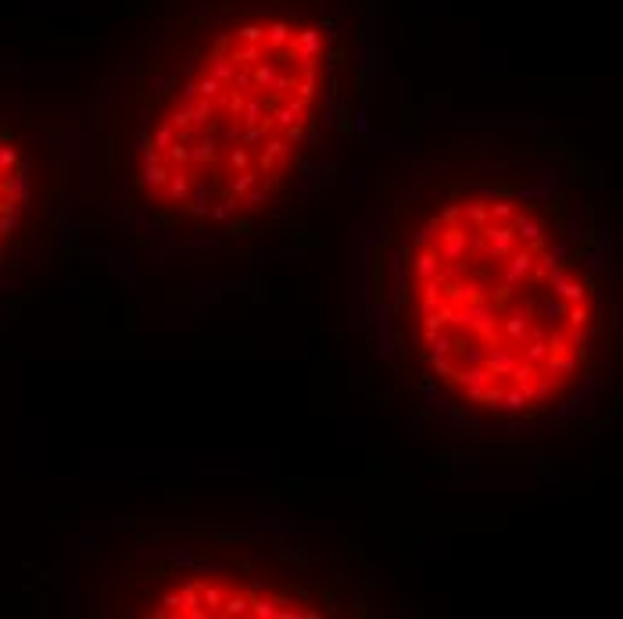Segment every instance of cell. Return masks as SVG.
I'll use <instances>...</instances> for the list:
<instances>
[{"instance_id": "cell-23", "label": "cell", "mask_w": 623, "mask_h": 619, "mask_svg": "<svg viewBox=\"0 0 623 619\" xmlns=\"http://www.w3.org/2000/svg\"><path fill=\"white\" fill-rule=\"evenodd\" d=\"M162 157H165V165H169V168H186V165H190V147L175 140V144H172L169 151H162Z\"/></svg>"}, {"instance_id": "cell-20", "label": "cell", "mask_w": 623, "mask_h": 619, "mask_svg": "<svg viewBox=\"0 0 623 619\" xmlns=\"http://www.w3.org/2000/svg\"><path fill=\"white\" fill-rule=\"evenodd\" d=\"M273 133V125H244V133H241V144L247 147V151H258L262 144H265V136Z\"/></svg>"}, {"instance_id": "cell-5", "label": "cell", "mask_w": 623, "mask_h": 619, "mask_svg": "<svg viewBox=\"0 0 623 619\" xmlns=\"http://www.w3.org/2000/svg\"><path fill=\"white\" fill-rule=\"evenodd\" d=\"M312 111H308V101L301 97H283L273 104L269 111V122H273V129H286V125H308Z\"/></svg>"}, {"instance_id": "cell-7", "label": "cell", "mask_w": 623, "mask_h": 619, "mask_svg": "<svg viewBox=\"0 0 623 619\" xmlns=\"http://www.w3.org/2000/svg\"><path fill=\"white\" fill-rule=\"evenodd\" d=\"M219 136H215V129L208 125V129L201 133V140L197 144H190V165L194 168H208V165H215L219 162Z\"/></svg>"}, {"instance_id": "cell-13", "label": "cell", "mask_w": 623, "mask_h": 619, "mask_svg": "<svg viewBox=\"0 0 623 619\" xmlns=\"http://www.w3.org/2000/svg\"><path fill=\"white\" fill-rule=\"evenodd\" d=\"M169 165L165 162H143V172H140V186L143 190H151V194H158V190L165 186V179H169Z\"/></svg>"}, {"instance_id": "cell-22", "label": "cell", "mask_w": 623, "mask_h": 619, "mask_svg": "<svg viewBox=\"0 0 623 619\" xmlns=\"http://www.w3.org/2000/svg\"><path fill=\"white\" fill-rule=\"evenodd\" d=\"M247 609H251V594H226L222 598V616H247Z\"/></svg>"}, {"instance_id": "cell-16", "label": "cell", "mask_w": 623, "mask_h": 619, "mask_svg": "<svg viewBox=\"0 0 623 619\" xmlns=\"http://www.w3.org/2000/svg\"><path fill=\"white\" fill-rule=\"evenodd\" d=\"M247 616H258V619H276V616H280V598L251 594V609H247Z\"/></svg>"}, {"instance_id": "cell-25", "label": "cell", "mask_w": 623, "mask_h": 619, "mask_svg": "<svg viewBox=\"0 0 623 619\" xmlns=\"http://www.w3.org/2000/svg\"><path fill=\"white\" fill-rule=\"evenodd\" d=\"M426 362H430V365H434V372H437L441 379H455V369H459V362H455V355H430Z\"/></svg>"}, {"instance_id": "cell-17", "label": "cell", "mask_w": 623, "mask_h": 619, "mask_svg": "<svg viewBox=\"0 0 623 619\" xmlns=\"http://www.w3.org/2000/svg\"><path fill=\"white\" fill-rule=\"evenodd\" d=\"M441 229H444L441 215H437V218H426L423 226H419V233H415V251H419V247H434L437 236H441Z\"/></svg>"}, {"instance_id": "cell-12", "label": "cell", "mask_w": 623, "mask_h": 619, "mask_svg": "<svg viewBox=\"0 0 623 619\" xmlns=\"http://www.w3.org/2000/svg\"><path fill=\"white\" fill-rule=\"evenodd\" d=\"M180 616H190V619H204L208 612L201 609V583L197 580H186L183 587H180Z\"/></svg>"}, {"instance_id": "cell-24", "label": "cell", "mask_w": 623, "mask_h": 619, "mask_svg": "<svg viewBox=\"0 0 623 619\" xmlns=\"http://www.w3.org/2000/svg\"><path fill=\"white\" fill-rule=\"evenodd\" d=\"M172 144H175V129H172L169 122H158L154 133H151V147H154V151H169Z\"/></svg>"}, {"instance_id": "cell-3", "label": "cell", "mask_w": 623, "mask_h": 619, "mask_svg": "<svg viewBox=\"0 0 623 619\" xmlns=\"http://www.w3.org/2000/svg\"><path fill=\"white\" fill-rule=\"evenodd\" d=\"M548 287H552V294H555V297H563L566 305H584V301L591 297L587 283H584V279H577V276H573L570 268H563V265H559L555 273L548 276Z\"/></svg>"}, {"instance_id": "cell-26", "label": "cell", "mask_w": 623, "mask_h": 619, "mask_svg": "<svg viewBox=\"0 0 623 619\" xmlns=\"http://www.w3.org/2000/svg\"><path fill=\"white\" fill-rule=\"evenodd\" d=\"M226 162H230L233 172H244V168H251V151H247L244 144H233V147L226 151Z\"/></svg>"}, {"instance_id": "cell-11", "label": "cell", "mask_w": 623, "mask_h": 619, "mask_svg": "<svg viewBox=\"0 0 623 619\" xmlns=\"http://www.w3.org/2000/svg\"><path fill=\"white\" fill-rule=\"evenodd\" d=\"M412 276L419 279V283L441 276V258H437L434 247H419V251H415V258H412Z\"/></svg>"}, {"instance_id": "cell-15", "label": "cell", "mask_w": 623, "mask_h": 619, "mask_svg": "<svg viewBox=\"0 0 623 619\" xmlns=\"http://www.w3.org/2000/svg\"><path fill=\"white\" fill-rule=\"evenodd\" d=\"M258 179H262V172L251 165V168H244V172H236V176L226 183V194H230L233 201H241V197H244V194H247V190H251L254 183H258Z\"/></svg>"}, {"instance_id": "cell-29", "label": "cell", "mask_w": 623, "mask_h": 619, "mask_svg": "<svg viewBox=\"0 0 623 619\" xmlns=\"http://www.w3.org/2000/svg\"><path fill=\"white\" fill-rule=\"evenodd\" d=\"M265 197H269V190H265V186H258V183H254V186L247 190V194H244L241 201H244V208H258V204H262Z\"/></svg>"}, {"instance_id": "cell-31", "label": "cell", "mask_w": 623, "mask_h": 619, "mask_svg": "<svg viewBox=\"0 0 623 619\" xmlns=\"http://www.w3.org/2000/svg\"><path fill=\"white\" fill-rule=\"evenodd\" d=\"M280 136H283L286 147H297L301 140H305V125H286V129H280Z\"/></svg>"}, {"instance_id": "cell-1", "label": "cell", "mask_w": 623, "mask_h": 619, "mask_svg": "<svg viewBox=\"0 0 623 619\" xmlns=\"http://www.w3.org/2000/svg\"><path fill=\"white\" fill-rule=\"evenodd\" d=\"M534 258H537V251L534 247H526V244H516L509 255L494 265L498 268V279H502V287L505 290H516V287H523L526 279H530V268H534Z\"/></svg>"}, {"instance_id": "cell-30", "label": "cell", "mask_w": 623, "mask_h": 619, "mask_svg": "<svg viewBox=\"0 0 623 619\" xmlns=\"http://www.w3.org/2000/svg\"><path fill=\"white\" fill-rule=\"evenodd\" d=\"M563 315H566V301L563 297H555V301H548V305H545V319L548 323H563Z\"/></svg>"}, {"instance_id": "cell-33", "label": "cell", "mask_w": 623, "mask_h": 619, "mask_svg": "<svg viewBox=\"0 0 623 619\" xmlns=\"http://www.w3.org/2000/svg\"><path fill=\"white\" fill-rule=\"evenodd\" d=\"M180 605H183L180 594H169V598H165V612H180Z\"/></svg>"}, {"instance_id": "cell-4", "label": "cell", "mask_w": 623, "mask_h": 619, "mask_svg": "<svg viewBox=\"0 0 623 619\" xmlns=\"http://www.w3.org/2000/svg\"><path fill=\"white\" fill-rule=\"evenodd\" d=\"M534 333V312L530 308H513L498 319V340L509 344H523Z\"/></svg>"}, {"instance_id": "cell-10", "label": "cell", "mask_w": 623, "mask_h": 619, "mask_svg": "<svg viewBox=\"0 0 623 619\" xmlns=\"http://www.w3.org/2000/svg\"><path fill=\"white\" fill-rule=\"evenodd\" d=\"M541 372H548V376H555V379H563V376H570V372H577L581 369V358L573 355V351H552L545 362L537 365Z\"/></svg>"}, {"instance_id": "cell-18", "label": "cell", "mask_w": 623, "mask_h": 619, "mask_svg": "<svg viewBox=\"0 0 623 619\" xmlns=\"http://www.w3.org/2000/svg\"><path fill=\"white\" fill-rule=\"evenodd\" d=\"M194 86H197V97H208V101H219L222 90H226L215 75H208V72H201V75L194 79Z\"/></svg>"}, {"instance_id": "cell-2", "label": "cell", "mask_w": 623, "mask_h": 619, "mask_svg": "<svg viewBox=\"0 0 623 619\" xmlns=\"http://www.w3.org/2000/svg\"><path fill=\"white\" fill-rule=\"evenodd\" d=\"M523 362V351L520 344H509V340H491L487 344V355H484V369L494 376V379H509L513 369Z\"/></svg>"}, {"instance_id": "cell-9", "label": "cell", "mask_w": 623, "mask_h": 619, "mask_svg": "<svg viewBox=\"0 0 623 619\" xmlns=\"http://www.w3.org/2000/svg\"><path fill=\"white\" fill-rule=\"evenodd\" d=\"M158 194H162L169 204H186V197H190V172L186 168H172L165 186L158 190Z\"/></svg>"}, {"instance_id": "cell-19", "label": "cell", "mask_w": 623, "mask_h": 619, "mask_svg": "<svg viewBox=\"0 0 623 619\" xmlns=\"http://www.w3.org/2000/svg\"><path fill=\"white\" fill-rule=\"evenodd\" d=\"M222 598H226V591H222L219 583H201V609L204 612H219Z\"/></svg>"}, {"instance_id": "cell-8", "label": "cell", "mask_w": 623, "mask_h": 619, "mask_svg": "<svg viewBox=\"0 0 623 619\" xmlns=\"http://www.w3.org/2000/svg\"><path fill=\"white\" fill-rule=\"evenodd\" d=\"M534 405V390H530V379H523V383H509V387H502V408L505 412H526Z\"/></svg>"}, {"instance_id": "cell-27", "label": "cell", "mask_w": 623, "mask_h": 619, "mask_svg": "<svg viewBox=\"0 0 623 619\" xmlns=\"http://www.w3.org/2000/svg\"><path fill=\"white\" fill-rule=\"evenodd\" d=\"M566 326H587L591 323V312H587V301L584 305H566V315H563Z\"/></svg>"}, {"instance_id": "cell-21", "label": "cell", "mask_w": 623, "mask_h": 619, "mask_svg": "<svg viewBox=\"0 0 623 619\" xmlns=\"http://www.w3.org/2000/svg\"><path fill=\"white\" fill-rule=\"evenodd\" d=\"M513 215H516V204L513 201H505V197L487 201V222H509Z\"/></svg>"}, {"instance_id": "cell-32", "label": "cell", "mask_w": 623, "mask_h": 619, "mask_svg": "<svg viewBox=\"0 0 623 619\" xmlns=\"http://www.w3.org/2000/svg\"><path fill=\"white\" fill-rule=\"evenodd\" d=\"M236 208H241V201H233V197H226V201H222V204H215V208H212V218H219V222H222V218H230V215H233Z\"/></svg>"}, {"instance_id": "cell-28", "label": "cell", "mask_w": 623, "mask_h": 619, "mask_svg": "<svg viewBox=\"0 0 623 619\" xmlns=\"http://www.w3.org/2000/svg\"><path fill=\"white\" fill-rule=\"evenodd\" d=\"M22 157H19V151L14 147H8V144H0V172H11L14 165H19Z\"/></svg>"}, {"instance_id": "cell-6", "label": "cell", "mask_w": 623, "mask_h": 619, "mask_svg": "<svg viewBox=\"0 0 623 619\" xmlns=\"http://www.w3.org/2000/svg\"><path fill=\"white\" fill-rule=\"evenodd\" d=\"M509 222H513V229H516V236H520V244L534 247V251H545V229H541V222H537L530 212H516Z\"/></svg>"}, {"instance_id": "cell-14", "label": "cell", "mask_w": 623, "mask_h": 619, "mask_svg": "<svg viewBox=\"0 0 623 619\" xmlns=\"http://www.w3.org/2000/svg\"><path fill=\"white\" fill-rule=\"evenodd\" d=\"M462 208V226H466L469 233L484 229L487 226V197L484 201H469V204H459Z\"/></svg>"}]
</instances>
